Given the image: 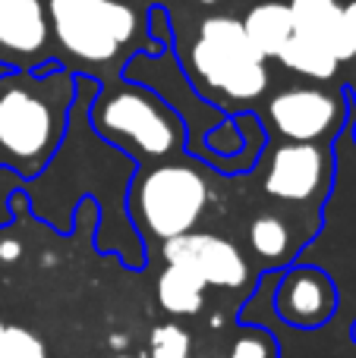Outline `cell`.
I'll use <instances>...</instances> for the list:
<instances>
[{"label": "cell", "instance_id": "cell-1", "mask_svg": "<svg viewBox=\"0 0 356 358\" xmlns=\"http://www.w3.org/2000/svg\"><path fill=\"white\" fill-rule=\"evenodd\" d=\"M193 66L205 85L233 101H252L268 85L265 57L246 38L243 22L231 16H212L202 22L193 44Z\"/></svg>", "mask_w": 356, "mask_h": 358}, {"label": "cell", "instance_id": "cell-2", "mask_svg": "<svg viewBox=\"0 0 356 358\" xmlns=\"http://www.w3.org/2000/svg\"><path fill=\"white\" fill-rule=\"evenodd\" d=\"M48 16L60 48L88 63L114 60L136 31V13L120 0H50Z\"/></svg>", "mask_w": 356, "mask_h": 358}, {"label": "cell", "instance_id": "cell-3", "mask_svg": "<svg viewBox=\"0 0 356 358\" xmlns=\"http://www.w3.org/2000/svg\"><path fill=\"white\" fill-rule=\"evenodd\" d=\"M208 201L205 179L193 167L164 164L142 176L136 185V214L149 233L174 239L196 227Z\"/></svg>", "mask_w": 356, "mask_h": 358}, {"label": "cell", "instance_id": "cell-4", "mask_svg": "<svg viewBox=\"0 0 356 358\" xmlns=\"http://www.w3.org/2000/svg\"><path fill=\"white\" fill-rule=\"evenodd\" d=\"M98 126L101 132L130 138L139 151L151 157H164L177 148V120L139 88H123L101 101Z\"/></svg>", "mask_w": 356, "mask_h": 358}, {"label": "cell", "instance_id": "cell-5", "mask_svg": "<svg viewBox=\"0 0 356 358\" xmlns=\"http://www.w3.org/2000/svg\"><path fill=\"white\" fill-rule=\"evenodd\" d=\"M57 129L50 104L25 85L0 92V148L16 161H38L50 148Z\"/></svg>", "mask_w": 356, "mask_h": 358}, {"label": "cell", "instance_id": "cell-6", "mask_svg": "<svg viewBox=\"0 0 356 358\" xmlns=\"http://www.w3.org/2000/svg\"><path fill=\"white\" fill-rule=\"evenodd\" d=\"M164 258L167 264H180L202 280L205 286H224L240 289L249 280V264L233 242L214 233H183L164 239Z\"/></svg>", "mask_w": 356, "mask_h": 358}, {"label": "cell", "instance_id": "cell-7", "mask_svg": "<svg viewBox=\"0 0 356 358\" xmlns=\"http://www.w3.org/2000/svg\"><path fill=\"white\" fill-rule=\"evenodd\" d=\"M271 123L290 142H315L338 120V101L319 88H287L268 104Z\"/></svg>", "mask_w": 356, "mask_h": 358}, {"label": "cell", "instance_id": "cell-8", "mask_svg": "<svg viewBox=\"0 0 356 358\" xmlns=\"http://www.w3.org/2000/svg\"><path fill=\"white\" fill-rule=\"evenodd\" d=\"M325 179V155L313 142H290L275 151L265 173V192L281 201H306Z\"/></svg>", "mask_w": 356, "mask_h": 358}, {"label": "cell", "instance_id": "cell-9", "mask_svg": "<svg viewBox=\"0 0 356 358\" xmlns=\"http://www.w3.org/2000/svg\"><path fill=\"white\" fill-rule=\"evenodd\" d=\"M50 35L41 0H0V57L32 60L44 50Z\"/></svg>", "mask_w": 356, "mask_h": 358}, {"label": "cell", "instance_id": "cell-10", "mask_svg": "<svg viewBox=\"0 0 356 358\" xmlns=\"http://www.w3.org/2000/svg\"><path fill=\"white\" fill-rule=\"evenodd\" d=\"M287 6H290V16H294L296 35L313 38L338 63L356 57V44L344 22V6L338 0H290Z\"/></svg>", "mask_w": 356, "mask_h": 358}, {"label": "cell", "instance_id": "cell-11", "mask_svg": "<svg viewBox=\"0 0 356 358\" xmlns=\"http://www.w3.org/2000/svg\"><path fill=\"white\" fill-rule=\"evenodd\" d=\"M278 311L296 327H315L334 311V289L322 273L296 271L278 292Z\"/></svg>", "mask_w": 356, "mask_h": 358}, {"label": "cell", "instance_id": "cell-12", "mask_svg": "<svg viewBox=\"0 0 356 358\" xmlns=\"http://www.w3.org/2000/svg\"><path fill=\"white\" fill-rule=\"evenodd\" d=\"M243 31L252 41V48L268 60L278 57V50L290 41L294 35V16H290L287 3H259L246 13L243 19Z\"/></svg>", "mask_w": 356, "mask_h": 358}, {"label": "cell", "instance_id": "cell-13", "mask_svg": "<svg viewBox=\"0 0 356 358\" xmlns=\"http://www.w3.org/2000/svg\"><path fill=\"white\" fill-rule=\"evenodd\" d=\"M202 292L205 283L180 264H167V271L158 280V299L170 315H196L202 308Z\"/></svg>", "mask_w": 356, "mask_h": 358}, {"label": "cell", "instance_id": "cell-14", "mask_svg": "<svg viewBox=\"0 0 356 358\" xmlns=\"http://www.w3.org/2000/svg\"><path fill=\"white\" fill-rule=\"evenodd\" d=\"M278 60L284 63L287 69L300 76H309V79H331L338 73V60L328 54L322 44H315L313 38L306 35H290V41L278 50Z\"/></svg>", "mask_w": 356, "mask_h": 358}, {"label": "cell", "instance_id": "cell-15", "mask_svg": "<svg viewBox=\"0 0 356 358\" xmlns=\"http://www.w3.org/2000/svg\"><path fill=\"white\" fill-rule=\"evenodd\" d=\"M249 242H252V248H256L259 255H265V258H281V255L287 252V245H290V229H287V223H284L281 217L262 214V217L252 220Z\"/></svg>", "mask_w": 356, "mask_h": 358}, {"label": "cell", "instance_id": "cell-16", "mask_svg": "<svg viewBox=\"0 0 356 358\" xmlns=\"http://www.w3.org/2000/svg\"><path fill=\"white\" fill-rule=\"evenodd\" d=\"M193 340L177 324H161L149 336V358H189Z\"/></svg>", "mask_w": 356, "mask_h": 358}, {"label": "cell", "instance_id": "cell-17", "mask_svg": "<svg viewBox=\"0 0 356 358\" xmlns=\"http://www.w3.org/2000/svg\"><path fill=\"white\" fill-rule=\"evenodd\" d=\"M0 358H48L44 343L25 327H0Z\"/></svg>", "mask_w": 356, "mask_h": 358}, {"label": "cell", "instance_id": "cell-18", "mask_svg": "<svg viewBox=\"0 0 356 358\" xmlns=\"http://www.w3.org/2000/svg\"><path fill=\"white\" fill-rule=\"evenodd\" d=\"M231 358H271V343L262 334L240 336L231 349Z\"/></svg>", "mask_w": 356, "mask_h": 358}, {"label": "cell", "instance_id": "cell-19", "mask_svg": "<svg viewBox=\"0 0 356 358\" xmlns=\"http://www.w3.org/2000/svg\"><path fill=\"white\" fill-rule=\"evenodd\" d=\"M22 255V245L16 239H4L0 242V261H16Z\"/></svg>", "mask_w": 356, "mask_h": 358}, {"label": "cell", "instance_id": "cell-20", "mask_svg": "<svg viewBox=\"0 0 356 358\" xmlns=\"http://www.w3.org/2000/svg\"><path fill=\"white\" fill-rule=\"evenodd\" d=\"M344 22H347V31H350V38H353V44H356V0L344 6Z\"/></svg>", "mask_w": 356, "mask_h": 358}, {"label": "cell", "instance_id": "cell-21", "mask_svg": "<svg viewBox=\"0 0 356 358\" xmlns=\"http://www.w3.org/2000/svg\"><path fill=\"white\" fill-rule=\"evenodd\" d=\"M123 343H126V336H111V346H114V349H120Z\"/></svg>", "mask_w": 356, "mask_h": 358}, {"label": "cell", "instance_id": "cell-22", "mask_svg": "<svg viewBox=\"0 0 356 358\" xmlns=\"http://www.w3.org/2000/svg\"><path fill=\"white\" fill-rule=\"evenodd\" d=\"M199 3H205V6H214V3H221V0H199Z\"/></svg>", "mask_w": 356, "mask_h": 358}, {"label": "cell", "instance_id": "cell-23", "mask_svg": "<svg viewBox=\"0 0 356 358\" xmlns=\"http://www.w3.org/2000/svg\"><path fill=\"white\" fill-rule=\"evenodd\" d=\"M117 358H132V355H117Z\"/></svg>", "mask_w": 356, "mask_h": 358}]
</instances>
